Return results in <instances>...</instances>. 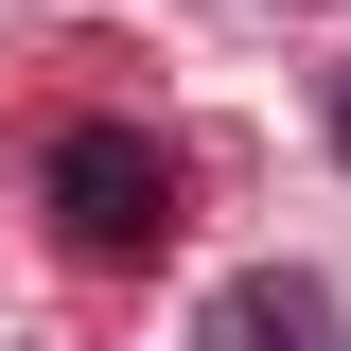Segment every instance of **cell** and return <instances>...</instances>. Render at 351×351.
I'll return each instance as SVG.
<instances>
[{"label": "cell", "mask_w": 351, "mask_h": 351, "mask_svg": "<svg viewBox=\"0 0 351 351\" xmlns=\"http://www.w3.org/2000/svg\"><path fill=\"white\" fill-rule=\"evenodd\" d=\"M36 193H53V246H71V263H141V246L176 228V141L88 106V123L53 141V176H36Z\"/></svg>", "instance_id": "6da1fadb"}, {"label": "cell", "mask_w": 351, "mask_h": 351, "mask_svg": "<svg viewBox=\"0 0 351 351\" xmlns=\"http://www.w3.org/2000/svg\"><path fill=\"white\" fill-rule=\"evenodd\" d=\"M193 351H334V281H299V263H246V281L193 316Z\"/></svg>", "instance_id": "7a4b0ae2"}, {"label": "cell", "mask_w": 351, "mask_h": 351, "mask_svg": "<svg viewBox=\"0 0 351 351\" xmlns=\"http://www.w3.org/2000/svg\"><path fill=\"white\" fill-rule=\"evenodd\" d=\"M316 123H334V158H351V71H334V88H316Z\"/></svg>", "instance_id": "3957f363"}]
</instances>
